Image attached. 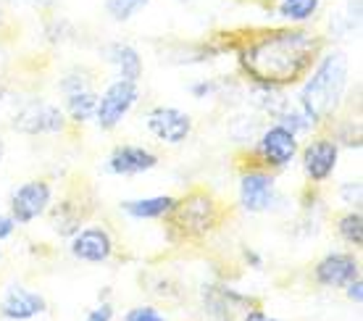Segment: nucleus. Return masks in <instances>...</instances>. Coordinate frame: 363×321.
I'll return each instance as SVG.
<instances>
[{
	"label": "nucleus",
	"mask_w": 363,
	"mask_h": 321,
	"mask_svg": "<svg viewBox=\"0 0 363 321\" xmlns=\"http://www.w3.org/2000/svg\"><path fill=\"white\" fill-rule=\"evenodd\" d=\"M298 135L290 132L287 127H281V124H272L253 147L237 153L235 166L237 171H272V174H279L281 169H287L298 158Z\"/></svg>",
	"instance_id": "obj_4"
},
{
	"label": "nucleus",
	"mask_w": 363,
	"mask_h": 321,
	"mask_svg": "<svg viewBox=\"0 0 363 321\" xmlns=\"http://www.w3.org/2000/svg\"><path fill=\"white\" fill-rule=\"evenodd\" d=\"M308 82L300 90V111L306 113L311 127L335 116L347 87V58L342 50H332L311 69Z\"/></svg>",
	"instance_id": "obj_3"
},
{
	"label": "nucleus",
	"mask_w": 363,
	"mask_h": 321,
	"mask_svg": "<svg viewBox=\"0 0 363 321\" xmlns=\"http://www.w3.org/2000/svg\"><path fill=\"white\" fill-rule=\"evenodd\" d=\"M137 98H140L137 82H129V79H121V77H118L116 82H111L106 87V92L98 98V111H95L98 127L100 129L118 127L129 111L135 108Z\"/></svg>",
	"instance_id": "obj_7"
},
{
	"label": "nucleus",
	"mask_w": 363,
	"mask_h": 321,
	"mask_svg": "<svg viewBox=\"0 0 363 321\" xmlns=\"http://www.w3.org/2000/svg\"><path fill=\"white\" fill-rule=\"evenodd\" d=\"M303 171L308 176V184H324L332 179L337 164H340V145L332 137H313L300 153Z\"/></svg>",
	"instance_id": "obj_9"
},
{
	"label": "nucleus",
	"mask_w": 363,
	"mask_h": 321,
	"mask_svg": "<svg viewBox=\"0 0 363 321\" xmlns=\"http://www.w3.org/2000/svg\"><path fill=\"white\" fill-rule=\"evenodd\" d=\"M182 3H187V0H182Z\"/></svg>",
	"instance_id": "obj_32"
},
{
	"label": "nucleus",
	"mask_w": 363,
	"mask_h": 321,
	"mask_svg": "<svg viewBox=\"0 0 363 321\" xmlns=\"http://www.w3.org/2000/svg\"><path fill=\"white\" fill-rule=\"evenodd\" d=\"M69 250H72V256L77 261L98 266V264H106V261L113 258L116 240H113V235L106 227L90 224V227H82V230L74 232L72 237H69Z\"/></svg>",
	"instance_id": "obj_8"
},
{
	"label": "nucleus",
	"mask_w": 363,
	"mask_h": 321,
	"mask_svg": "<svg viewBox=\"0 0 363 321\" xmlns=\"http://www.w3.org/2000/svg\"><path fill=\"white\" fill-rule=\"evenodd\" d=\"M3 156H6V140L0 137V161H3Z\"/></svg>",
	"instance_id": "obj_30"
},
{
	"label": "nucleus",
	"mask_w": 363,
	"mask_h": 321,
	"mask_svg": "<svg viewBox=\"0 0 363 321\" xmlns=\"http://www.w3.org/2000/svg\"><path fill=\"white\" fill-rule=\"evenodd\" d=\"M318 40L306 29H277L242 47L240 66L264 87H290L313 69Z\"/></svg>",
	"instance_id": "obj_1"
},
{
	"label": "nucleus",
	"mask_w": 363,
	"mask_h": 321,
	"mask_svg": "<svg viewBox=\"0 0 363 321\" xmlns=\"http://www.w3.org/2000/svg\"><path fill=\"white\" fill-rule=\"evenodd\" d=\"M95 211V193L84 179L74 182V187L66 193L64 201L50 203L48 208V221H50V230L61 237H72L74 232H79L84 227V221L90 219Z\"/></svg>",
	"instance_id": "obj_5"
},
{
	"label": "nucleus",
	"mask_w": 363,
	"mask_h": 321,
	"mask_svg": "<svg viewBox=\"0 0 363 321\" xmlns=\"http://www.w3.org/2000/svg\"><path fill=\"white\" fill-rule=\"evenodd\" d=\"M340 198L350 205V208H361V182L353 179V182L342 184V190H340Z\"/></svg>",
	"instance_id": "obj_23"
},
{
	"label": "nucleus",
	"mask_w": 363,
	"mask_h": 321,
	"mask_svg": "<svg viewBox=\"0 0 363 321\" xmlns=\"http://www.w3.org/2000/svg\"><path fill=\"white\" fill-rule=\"evenodd\" d=\"M358 276H361V258L355 253L335 250V253L318 258L316 266H313V282L318 287H327V290H342Z\"/></svg>",
	"instance_id": "obj_10"
},
{
	"label": "nucleus",
	"mask_w": 363,
	"mask_h": 321,
	"mask_svg": "<svg viewBox=\"0 0 363 321\" xmlns=\"http://www.w3.org/2000/svg\"><path fill=\"white\" fill-rule=\"evenodd\" d=\"M50 203H53L50 182L48 179H27L11 193V219L16 224H32L40 216H45Z\"/></svg>",
	"instance_id": "obj_6"
},
{
	"label": "nucleus",
	"mask_w": 363,
	"mask_h": 321,
	"mask_svg": "<svg viewBox=\"0 0 363 321\" xmlns=\"http://www.w3.org/2000/svg\"><path fill=\"white\" fill-rule=\"evenodd\" d=\"M174 195H150V198H135V201L121 203V211L135 221H161L172 211Z\"/></svg>",
	"instance_id": "obj_16"
},
{
	"label": "nucleus",
	"mask_w": 363,
	"mask_h": 321,
	"mask_svg": "<svg viewBox=\"0 0 363 321\" xmlns=\"http://www.w3.org/2000/svg\"><path fill=\"white\" fill-rule=\"evenodd\" d=\"M242 321H284V319H277V316H269L266 311H261L258 305L255 308H247V313L242 316Z\"/></svg>",
	"instance_id": "obj_27"
},
{
	"label": "nucleus",
	"mask_w": 363,
	"mask_h": 321,
	"mask_svg": "<svg viewBox=\"0 0 363 321\" xmlns=\"http://www.w3.org/2000/svg\"><path fill=\"white\" fill-rule=\"evenodd\" d=\"M147 0H108V13L116 21H127L132 18L140 9H145Z\"/></svg>",
	"instance_id": "obj_21"
},
{
	"label": "nucleus",
	"mask_w": 363,
	"mask_h": 321,
	"mask_svg": "<svg viewBox=\"0 0 363 321\" xmlns=\"http://www.w3.org/2000/svg\"><path fill=\"white\" fill-rule=\"evenodd\" d=\"M124 321H169L155 305H132L124 313Z\"/></svg>",
	"instance_id": "obj_22"
},
{
	"label": "nucleus",
	"mask_w": 363,
	"mask_h": 321,
	"mask_svg": "<svg viewBox=\"0 0 363 321\" xmlns=\"http://www.w3.org/2000/svg\"><path fill=\"white\" fill-rule=\"evenodd\" d=\"M242 258L247 261V266H253V269H261V266H264V258L258 256L255 250H250V248L242 250Z\"/></svg>",
	"instance_id": "obj_28"
},
{
	"label": "nucleus",
	"mask_w": 363,
	"mask_h": 321,
	"mask_svg": "<svg viewBox=\"0 0 363 321\" xmlns=\"http://www.w3.org/2000/svg\"><path fill=\"white\" fill-rule=\"evenodd\" d=\"M235 208L229 205L208 184H192L184 195L174 201L172 211L164 219V235L172 245H195L213 237L229 219Z\"/></svg>",
	"instance_id": "obj_2"
},
{
	"label": "nucleus",
	"mask_w": 363,
	"mask_h": 321,
	"mask_svg": "<svg viewBox=\"0 0 363 321\" xmlns=\"http://www.w3.org/2000/svg\"><path fill=\"white\" fill-rule=\"evenodd\" d=\"M106 58H108L111 64L116 66L118 74H121V79H129V82H137L140 77H143V58L137 53L132 45H124V43H113L108 45L106 50Z\"/></svg>",
	"instance_id": "obj_17"
},
{
	"label": "nucleus",
	"mask_w": 363,
	"mask_h": 321,
	"mask_svg": "<svg viewBox=\"0 0 363 321\" xmlns=\"http://www.w3.org/2000/svg\"><path fill=\"white\" fill-rule=\"evenodd\" d=\"M0 261H3V250H0Z\"/></svg>",
	"instance_id": "obj_31"
},
{
	"label": "nucleus",
	"mask_w": 363,
	"mask_h": 321,
	"mask_svg": "<svg viewBox=\"0 0 363 321\" xmlns=\"http://www.w3.org/2000/svg\"><path fill=\"white\" fill-rule=\"evenodd\" d=\"M318 0H281L279 3V16L287 21H308L316 16Z\"/></svg>",
	"instance_id": "obj_20"
},
{
	"label": "nucleus",
	"mask_w": 363,
	"mask_h": 321,
	"mask_svg": "<svg viewBox=\"0 0 363 321\" xmlns=\"http://www.w3.org/2000/svg\"><path fill=\"white\" fill-rule=\"evenodd\" d=\"M147 132L166 145H179L192 135V119L187 111L174 106H158L147 113Z\"/></svg>",
	"instance_id": "obj_12"
},
{
	"label": "nucleus",
	"mask_w": 363,
	"mask_h": 321,
	"mask_svg": "<svg viewBox=\"0 0 363 321\" xmlns=\"http://www.w3.org/2000/svg\"><path fill=\"white\" fill-rule=\"evenodd\" d=\"M158 166V153L143 145H116L106 158V171L113 176H140Z\"/></svg>",
	"instance_id": "obj_14"
},
{
	"label": "nucleus",
	"mask_w": 363,
	"mask_h": 321,
	"mask_svg": "<svg viewBox=\"0 0 363 321\" xmlns=\"http://www.w3.org/2000/svg\"><path fill=\"white\" fill-rule=\"evenodd\" d=\"M277 201V174L272 171H240V205L247 213L269 211Z\"/></svg>",
	"instance_id": "obj_13"
},
{
	"label": "nucleus",
	"mask_w": 363,
	"mask_h": 321,
	"mask_svg": "<svg viewBox=\"0 0 363 321\" xmlns=\"http://www.w3.org/2000/svg\"><path fill=\"white\" fill-rule=\"evenodd\" d=\"M211 92H213V84H211V82L192 84V95H195V98H206V95H211Z\"/></svg>",
	"instance_id": "obj_29"
},
{
	"label": "nucleus",
	"mask_w": 363,
	"mask_h": 321,
	"mask_svg": "<svg viewBox=\"0 0 363 321\" xmlns=\"http://www.w3.org/2000/svg\"><path fill=\"white\" fill-rule=\"evenodd\" d=\"M13 129L21 135H58L66 129V113L50 103L32 101L13 116Z\"/></svg>",
	"instance_id": "obj_11"
},
{
	"label": "nucleus",
	"mask_w": 363,
	"mask_h": 321,
	"mask_svg": "<svg viewBox=\"0 0 363 321\" xmlns=\"http://www.w3.org/2000/svg\"><path fill=\"white\" fill-rule=\"evenodd\" d=\"M48 311V298L29 287L13 285L0 298V319L6 321H32Z\"/></svg>",
	"instance_id": "obj_15"
},
{
	"label": "nucleus",
	"mask_w": 363,
	"mask_h": 321,
	"mask_svg": "<svg viewBox=\"0 0 363 321\" xmlns=\"http://www.w3.org/2000/svg\"><path fill=\"white\" fill-rule=\"evenodd\" d=\"M335 230L355 250L363 248V213L361 208H347V211L335 213Z\"/></svg>",
	"instance_id": "obj_19"
},
{
	"label": "nucleus",
	"mask_w": 363,
	"mask_h": 321,
	"mask_svg": "<svg viewBox=\"0 0 363 321\" xmlns=\"http://www.w3.org/2000/svg\"><path fill=\"white\" fill-rule=\"evenodd\" d=\"M342 290H345V295H347V300H350V303H355V305L363 303V279H361V276H358V279H353L350 285H345Z\"/></svg>",
	"instance_id": "obj_25"
},
{
	"label": "nucleus",
	"mask_w": 363,
	"mask_h": 321,
	"mask_svg": "<svg viewBox=\"0 0 363 321\" xmlns=\"http://www.w3.org/2000/svg\"><path fill=\"white\" fill-rule=\"evenodd\" d=\"M113 316H116L113 303H106V300H103V303H98L87 316H84V321H113Z\"/></svg>",
	"instance_id": "obj_24"
},
{
	"label": "nucleus",
	"mask_w": 363,
	"mask_h": 321,
	"mask_svg": "<svg viewBox=\"0 0 363 321\" xmlns=\"http://www.w3.org/2000/svg\"><path fill=\"white\" fill-rule=\"evenodd\" d=\"M16 232V221L11 219V213H0V242L9 240Z\"/></svg>",
	"instance_id": "obj_26"
},
{
	"label": "nucleus",
	"mask_w": 363,
	"mask_h": 321,
	"mask_svg": "<svg viewBox=\"0 0 363 321\" xmlns=\"http://www.w3.org/2000/svg\"><path fill=\"white\" fill-rule=\"evenodd\" d=\"M95 111H98V95L92 90V84L66 92V116L74 124H87L90 119H95Z\"/></svg>",
	"instance_id": "obj_18"
}]
</instances>
